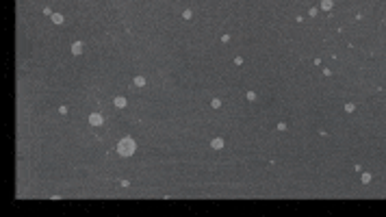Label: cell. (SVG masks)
Here are the masks:
<instances>
[{
    "label": "cell",
    "mask_w": 386,
    "mask_h": 217,
    "mask_svg": "<svg viewBox=\"0 0 386 217\" xmlns=\"http://www.w3.org/2000/svg\"><path fill=\"white\" fill-rule=\"evenodd\" d=\"M126 98H122V96H117V98H115V106H117V108H124V106H126Z\"/></svg>",
    "instance_id": "cell-5"
},
{
    "label": "cell",
    "mask_w": 386,
    "mask_h": 217,
    "mask_svg": "<svg viewBox=\"0 0 386 217\" xmlns=\"http://www.w3.org/2000/svg\"><path fill=\"white\" fill-rule=\"evenodd\" d=\"M354 108H356V104H345V111H349V113H352Z\"/></svg>",
    "instance_id": "cell-12"
},
{
    "label": "cell",
    "mask_w": 386,
    "mask_h": 217,
    "mask_svg": "<svg viewBox=\"0 0 386 217\" xmlns=\"http://www.w3.org/2000/svg\"><path fill=\"white\" fill-rule=\"evenodd\" d=\"M321 7H323L325 11H330V9H332V0H323V2H321Z\"/></svg>",
    "instance_id": "cell-8"
},
{
    "label": "cell",
    "mask_w": 386,
    "mask_h": 217,
    "mask_svg": "<svg viewBox=\"0 0 386 217\" xmlns=\"http://www.w3.org/2000/svg\"><path fill=\"white\" fill-rule=\"evenodd\" d=\"M245 98H247V100H256V94H254V91H247V94H245Z\"/></svg>",
    "instance_id": "cell-11"
},
{
    "label": "cell",
    "mask_w": 386,
    "mask_h": 217,
    "mask_svg": "<svg viewBox=\"0 0 386 217\" xmlns=\"http://www.w3.org/2000/svg\"><path fill=\"white\" fill-rule=\"evenodd\" d=\"M72 52L74 54H83V44H80V41H74V44H72Z\"/></svg>",
    "instance_id": "cell-3"
},
{
    "label": "cell",
    "mask_w": 386,
    "mask_h": 217,
    "mask_svg": "<svg viewBox=\"0 0 386 217\" xmlns=\"http://www.w3.org/2000/svg\"><path fill=\"white\" fill-rule=\"evenodd\" d=\"M210 146H213V150H221V148H224V139H213Z\"/></svg>",
    "instance_id": "cell-4"
},
{
    "label": "cell",
    "mask_w": 386,
    "mask_h": 217,
    "mask_svg": "<svg viewBox=\"0 0 386 217\" xmlns=\"http://www.w3.org/2000/svg\"><path fill=\"white\" fill-rule=\"evenodd\" d=\"M191 18H193V11H191V9H187L185 13H182V20H191Z\"/></svg>",
    "instance_id": "cell-9"
},
{
    "label": "cell",
    "mask_w": 386,
    "mask_h": 217,
    "mask_svg": "<svg viewBox=\"0 0 386 217\" xmlns=\"http://www.w3.org/2000/svg\"><path fill=\"white\" fill-rule=\"evenodd\" d=\"M89 124H91V126H100V124H102V115L91 113V115H89Z\"/></svg>",
    "instance_id": "cell-2"
},
{
    "label": "cell",
    "mask_w": 386,
    "mask_h": 217,
    "mask_svg": "<svg viewBox=\"0 0 386 217\" xmlns=\"http://www.w3.org/2000/svg\"><path fill=\"white\" fill-rule=\"evenodd\" d=\"M135 85H137V87H146V78H143V76H137V78H135Z\"/></svg>",
    "instance_id": "cell-7"
},
{
    "label": "cell",
    "mask_w": 386,
    "mask_h": 217,
    "mask_svg": "<svg viewBox=\"0 0 386 217\" xmlns=\"http://www.w3.org/2000/svg\"><path fill=\"white\" fill-rule=\"evenodd\" d=\"M52 22H54V24H63V15H61V13H52Z\"/></svg>",
    "instance_id": "cell-6"
},
{
    "label": "cell",
    "mask_w": 386,
    "mask_h": 217,
    "mask_svg": "<svg viewBox=\"0 0 386 217\" xmlns=\"http://www.w3.org/2000/svg\"><path fill=\"white\" fill-rule=\"evenodd\" d=\"M117 154H119V156H132V154H135V141H132L130 137L119 139V143H117Z\"/></svg>",
    "instance_id": "cell-1"
},
{
    "label": "cell",
    "mask_w": 386,
    "mask_h": 217,
    "mask_svg": "<svg viewBox=\"0 0 386 217\" xmlns=\"http://www.w3.org/2000/svg\"><path fill=\"white\" fill-rule=\"evenodd\" d=\"M362 183H371V174H362Z\"/></svg>",
    "instance_id": "cell-10"
},
{
    "label": "cell",
    "mask_w": 386,
    "mask_h": 217,
    "mask_svg": "<svg viewBox=\"0 0 386 217\" xmlns=\"http://www.w3.org/2000/svg\"><path fill=\"white\" fill-rule=\"evenodd\" d=\"M210 104H213V108H219V106H221V102H219V100H213Z\"/></svg>",
    "instance_id": "cell-13"
}]
</instances>
